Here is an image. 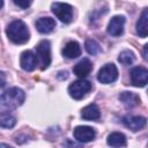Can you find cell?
Here are the masks:
<instances>
[{"label": "cell", "instance_id": "2e32d148", "mask_svg": "<svg viewBox=\"0 0 148 148\" xmlns=\"http://www.w3.org/2000/svg\"><path fill=\"white\" fill-rule=\"evenodd\" d=\"M119 101L128 109L134 108L140 104V97L139 95L131 92V91H123L119 94Z\"/></svg>", "mask_w": 148, "mask_h": 148}, {"label": "cell", "instance_id": "52a82bcc", "mask_svg": "<svg viewBox=\"0 0 148 148\" xmlns=\"http://www.w3.org/2000/svg\"><path fill=\"white\" fill-rule=\"evenodd\" d=\"M131 82L135 87H145L148 83V69L142 66L133 67L130 72Z\"/></svg>", "mask_w": 148, "mask_h": 148}, {"label": "cell", "instance_id": "ba28073f", "mask_svg": "<svg viewBox=\"0 0 148 148\" xmlns=\"http://www.w3.org/2000/svg\"><path fill=\"white\" fill-rule=\"evenodd\" d=\"M73 136L79 142H90L96 136V131L90 126H76L73 131Z\"/></svg>", "mask_w": 148, "mask_h": 148}, {"label": "cell", "instance_id": "603a6c76", "mask_svg": "<svg viewBox=\"0 0 148 148\" xmlns=\"http://www.w3.org/2000/svg\"><path fill=\"white\" fill-rule=\"evenodd\" d=\"M142 54H143V58L148 61V44H146L143 46V50H142Z\"/></svg>", "mask_w": 148, "mask_h": 148}, {"label": "cell", "instance_id": "d4e9b609", "mask_svg": "<svg viewBox=\"0 0 148 148\" xmlns=\"http://www.w3.org/2000/svg\"><path fill=\"white\" fill-rule=\"evenodd\" d=\"M0 148H13V147H10V146H8V145H6V143H1L0 145Z\"/></svg>", "mask_w": 148, "mask_h": 148}, {"label": "cell", "instance_id": "cb8c5ba5", "mask_svg": "<svg viewBox=\"0 0 148 148\" xmlns=\"http://www.w3.org/2000/svg\"><path fill=\"white\" fill-rule=\"evenodd\" d=\"M1 77H2V82H1V88L5 87V73L1 72Z\"/></svg>", "mask_w": 148, "mask_h": 148}, {"label": "cell", "instance_id": "30bf717a", "mask_svg": "<svg viewBox=\"0 0 148 148\" xmlns=\"http://www.w3.org/2000/svg\"><path fill=\"white\" fill-rule=\"evenodd\" d=\"M20 65H21L22 69H24L27 72L34 71L38 65V59H37L36 53H34L30 50L23 51L20 57Z\"/></svg>", "mask_w": 148, "mask_h": 148}, {"label": "cell", "instance_id": "9a60e30c", "mask_svg": "<svg viewBox=\"0 0 148 148\" xmlns=\"http://www.w3.org/2000/svg\"><path fill=\"white\" fill-rule=\"evenodd\" d=\"M62 56L68 59H75L81 56V46L76 40H69L62 49Z\"/></svg>", "mask_w": 148, "mask_h": 148}, {"label": "cell", "instance_id": "4fadbf2b", "mask_svg": "<svg viewBox=\"0 0 148 148\" xmlns=\"http://www.w3.org/2000/svg\"><path fill=\"white\" fill-rule=\"evenodd\" d=\"M135 30L139 37H147L148 36V8H145L136 22Z\"/></svg>", "mask_w": 148, "mask_h": 148}, {"label": "cell", "instance_id": "9c48e42d", "mask_svg": "<svg viewBox=\"0 0 148 148\" xmlns=\"http://www.w3.org/2000/svg\"><path fill=\"white\" fill-rule=\"evenodd\" d=\"M124 25H125V16L123 15H116L113 16L106 28V32L110 36L113 37H118L120 35H123L124 32Z\"/></svg>", "mask_w": 148, "mask_h": 148}, {"label": "cell", "instance_id": "8992f818", "mask_svg": "<svg viewBox=\"0 0 148 148\" xmlns=\"http://www.w3.org/2000/svg\"><path fill=\"white\" fill-rule=\"evenodd\" d=\"M117 79H118V69L114 64H106L98 71L97 80L101 83H104V84L112 83Z\"/></svg>", "mask_w": 148, "mask_h": 148}, {"label": "cell", "instance_id": "7c38bea8", "mask_svg": "<svg viewBox=\"0 0 148 148\" xmlns=\"http://www.w3.org/2000/svg\"><path fill=\"white\" fill-rule=\"evenodd\" d=\"M92 69V64L88 58H83L81 59L74 67H73V72L74 74L80 77V79H84L86 76H88L90 74Z\"/></svg>", "mask_w": 148, "mask_h": 148}, {"label": "cell", "instance_id": "ffe728a7", "mask_svg": "<svg viewBox=\"0 0 148 148\" xmlns=\"http://www.w3.org/2000/svg\"><path fill=\"white\" fill-rule=\"evenodd\" d=\"M84 47H86V51H87L89 54H91V56H96V54H98V53L102 51L101 45H99L95 39H92V38H89V39L86 40Z\"/></svg>", "mask_w": 148, "mask_h": 148}, {"label": "cell", "instance_id": "d6986e66", "mask_svg": "<svg viewBox=\"0 0 148 148\" xmlns=\"http://www.w3.org/2000/svg\"><path fill=\"white\" fill-rule=\"evenodd\" d=\"M16 124V119L15 117H13L12 114L9 113H6V112H1V116H0V125L1 127L3 128H12L14 127Z\"/></svg>", "mask_w": 148, "mask_h": 148}, {"label": "cell", "instance_id": "8fae6325", "mask_svg": "<svg viewBox=\"0 0 148 148\" xmlns=\"http://www.w3.org/2000/svg\"><path fill=\"white\" fill-rule=\"evenodd\" d=\"M123 124L132 132H138L147 124V119L142 116H125L123 117Z\"/></svg>", "mask_w": 148, "mask_h": 148}, {"label": "cell", "instance_id": "7402d4cb", "mask_svg": "<svg viewBox=\"0 0 148 148\" xmlns=\"http://www.w3.org/2000/svg\"><path fill=\"white\" fill-rule=\"evenodd\" d=\"M13 2H14V5L21 7L22 9H25L31 5V1H28V0H25V1H23V0H18V1L17 0H13Z\"/></svg>", "mask_w": 148, "mask_h": 148}, {"label": "cell", "instance_id": "277c9868", "mask_svg": "<svg viewBox=\"0 0 148 148\" xmlns=\"http://www.w3.org/2000/svg\"><path fill=\"white\" fill-rule=\"evenodd\" d=\"M91 90V83L84 79H80L74 81L68 87V92L72 98L74 99H82L89 91Z\"/></svg>", "mask_w": 148, "mask_h": 148}, {"label": "cell", "instance_id": "7a4b0ae2", "mask_svg": "<svg viewBox=\"0 0 148 148\" xmlns=\"http://www.w3.org/2000/svg\"><path fill=\"white\" fill-rule=\"evenodd\" d=\"M25 99V94L21 88L12 87L7 90H5L1 94L0 103L2 108L7 109H14L18 105H22Z\"/></svg>", "mask_w": 148, "mask_h": 148}, {"label": "cell", "instance_id": "5bb4252c", "mask_svg": "<svg viewBox=\"0 0 148 148\" xmlns=\"http://www.w3.org/2000/svg\"><path fill=\"white\" fill-rule=\"evenodd\" d=\"M36 29L40 32V34H50L51 31H53V29L56 28V21L52 17H39L36 23Z\"/></svg>", "mask_w": 148, "mask_h": 148}, {"label": "cell", "instance_id": "ac0fdd59", "mask_svg": "<svg viewBox=\"0 0 148 148\" xmlns=\"http://www.w3.org/2000/svg\"><path fill=\"white\" fill-rule=\"evenodd\" d=\"M106 142L110 147L113 148H119V147H125L126 146V136L120 133V132H112L111 134L108 135Z\"/></svg>", "mask_w": 148, "mask_h": 148}, {"label": "cell", "instance_id": "6da1fadb", "mask_svg": "<svg viewBox=\"0 0 148 148\" xmlns=\"http://www.w3.org/2000/svg\"><path fill=\"white\" fill-rule=\"evenodd\" d=\"M7 37L14 44H24L30 38V32L27 24L21 20L12 21L6 30Z\"/></svg>", "mask_w": 148, "mask_h": 148}, {"label": "cell", "instance_id": "44dd1931", "mask_svg": "<svg viewBox=\"0 0 148 148\" xmlns=\"http://www.w3.org/2000/svg\"><path fill=\"white\" fill-rule=\"evenodd\" d=\"M134 60H135V56H134L133 51H131V50L121 51L118 57V61L123 65H131L134 62Z\"/></svg>", "mask_w": 148, "mask_h": 148}, {"label": "cell", "instance_id": "e0dca14e", "mask_svg": "<svg viewBox=\"0 0 148 148\" xmlns=\"http://www.w3.org/2000/svg\"><path fill=\"white\" fill-rule=\"evenodd\" d=\"M81 117L84 119V120H98L99 117H101V112H99V108L95 104V103H91L87 106H84L81 111Z\"/></svg>", "mask_w": 148, "mask_h": 148}, {"label": "cell", "instance_id": "5b68a950", "mask_svg": "<svg viewBox=\"0 0 148 148\" xmlns=\"http://www.w3.org/2000/svg\"><path fill=\"white\" fill-rule=\"evenodd\" d=\"M52 13L62 22L69 23L73 20V7L65 2H53L51 5Z\"/></svg>", "mask_w": 148, "mask_h": 148}, {"label": "cell", "instance_id": "3957f363", "mask_svg": "<svg viewBox=\"0 0 148 148\" xmlns=\"http://www.w3.org/2000/svg\"><path fill=\"white\" fill-rule=\"evenodd\" d=\"M36 56L40 69H46L51 65V44L49 40L43 39L36 46Z\"/></svg>", "mask_w": 148, "mask_h": 148}]
</instances>
